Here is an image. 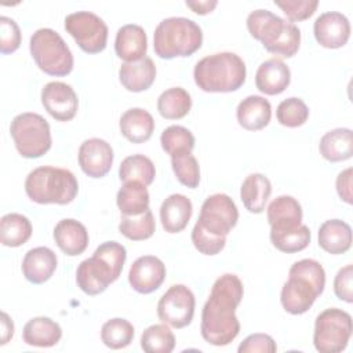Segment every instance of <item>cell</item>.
<instances>
[{
  "label": "cell",
  "mask_w": 353,
  "mask_h": 353,
  "mask_svg": "<svg viewBox=\"0 0 353 353\" xmlns=\"http://www.w3.org/2000/svg\"><path fill=\"white\" fill-rule=\"evenodd\" d=\"M120 132L132 143H143L150 139L154 131L152 114L142 108H131L120 117Z\"/></svg>",
  "instance_id": "obj_25"
},
{
  "label": "cell",
  "mask_w": 353,
  "mask_h": 353,
  "mask_svg": "<svg viewBox=\"0 0 353 353\" xmlns=\"http://www.w3.org/2000/svg\"><path fill=\"white\" fill-rule=\"evenodd\" d=\"M192 243L199 252L204 255H216L225 248L226 237L212 234L205 230L199 222H196L192 230Z\"/></svg>",
  "instance_id": "obj_42"
},
{
  "label": "cell",
  "mask_w": 353,
  "mask_h": 353,
  "mask_svg": "<svg viewBox=\"0 0 353 353\" xmlns=\"http://www.w3.org/2000/svg\"><path fill=\"white\" fill-rule=\"evenodd\" d=\"M319 245L328 254H345L352 247V229L341 219H328L319 228Z\"/></svg>",
  "instance_id": "obj_26"
},
{
  "label": "cell",
  "mask_w": 353,
  "mask_h": 353,
  "mask_svg": "<svg viewBox=\"0 0 353 353\" xmlns=\"http://www.w3.org/2000/svg\"><path fill=\"white\" fill-rule=\"evenodd\" d=\"M127 259L125 247L117 241H105L95 248L91 258L80 262L76 270V283L87 295L102 294L116 281Z\"/></svg>",
  "instance_id": "obj_2"
},
{
  "label": "cell",
  "mask_w": 353,
  "mask_h": 353,
  "mask_svg": "<svg viewBox=\"0 0 353 353\" xmlns=\"http://www.w3.org/2000/svg\"><path fill=\"white\" fill-rule=\"evenodd\" d=\"M277 121L290 128H296L303 125L309 119V108L301 98H287L281 101L276 110Z\"/></svg>",
  "instance_id": "obj_41"
},
{
  "label": "cell",
  "mask_w": 353,
  "mask_h": 353,
  "mask_svg": "<svg viewBox=\"0 0 353 353\" xmlns=\"http://www.w3.org/2000/svg\"><path fill=\"white\" fill-rule=\"evenodd\" d=\"M30 221L18 212H10L0 219V241L6 247H19L32 236Z\"/></svg>",
  "instance_id": "obj_33"
},
{
  "label": "cell",
  "mask_w": 353,
  "mask_h": 353,
  "mask_svg": "<svg viewBox=\"0 0 353 353\" xmlns=\"http://www.w3.org/2000/svg\"><path fill=\"white\" fill-rule=\"evenodd\" d=\"M54 240L63 254L76 256L85 251L90 239L88 232L81 222L72 218H65L55 225Z\"/></svg>",
  "instance_id": "obj_20"
},
{
  "label": "cell",
  "mask_w": 353,
  "mask_h": 353,
  "mask_svg": "<svg viewBox=\"0 0 353 353\" xmlns=\"http://www.w3.org/2000/svg\"><path fill=\"white\" fill-rule=\"evenodd\" d=\"M192 108L190 94L182 87H171L160 94L157 98L159 113L168 120H178L185 117Z\"/></svg>",
  "instance_id": "obj_34"
},
{
  "label": "cell",
  "mask_w": 353,
  "mask_h": 353,
  "mask_svg": "<svg viewBox=\"0 0 353 353\" xmlns=\"http://www.w3.org/2000/svg\"><path fill=\"white\" fill-rule=\"evenodd\" d=\"M352 316L338 307L323 310L314 321L313 343L320 353H339L352 336Z\"/></svg>",
  "instance_id": "obj_8"
},
{
  "label": "cell",
  "mask_w": 353,
  "mask_h": 353,
  "mask_svg": "<svg viewBox=\"0 0 353 353\" xmlns=\"http://www.w3.org/2000/svg\"><path fill=\"white\" fill-rule=\"evenodd\" d=\"M321 294L323 291L307 277L288 272V280L281 288L280 302L285 312L291 314H303Z\"/></svg>",
  "instance_id": "obj_12"
},
{
  "label": "cell",
  "mask_w": 353,
  "mask_h": 353,
  "mask_svg": "<svg viewBox=\"0 0 353 353\" xmlns=\"http://www.w3.org/2000/svg\"><path fill=\"white\" fill-rule=\"evenodd\" d=\"M30 55L40 70L50 76H66L73 69V55L58 32L50 28L37 29L29 43Z\"/></svg>",
  "instance_id": "obj_6"
},
{
  "label": "cell",
  "mask_w": 353,
  "mask_h": 353,
  "mask_svg": "<svg viewBox=\"0 0 353 353\" xmlns=\"http://www.w3.org/2000/svg\"><path fill=\"white\" fill-rule=\"evenodd\" d=\"M239 353H274L277 345L268 334H251L237 347Z\"/></svg>",
  "instance_id": "obj_45"
},
{
  "label": "cell",
  "mask_w": 353,
  "mask_h": 353,
  "mask_svg": "<svg viewBox=\"0 0 353 353\" xmlns=\"http://www.w3.org/2000/svg\"><path fill=\"white\" fill-rule=\"evenodd\" d=\"M156 230V222L150 210L137 216H121L119 223V232L132 241L146 240L153 236Z\"/></svg>",
  "instance_id": "obj_38"
},
{
  "label": "cell",
  "mask_w": 353,
  "mask_h": 353,
  "mask_svg": "<svg viewBox=\"0 0 353 353\" xmlns=\"http://www.w3.org/2000/svg\"><path fill=\"white\" fill-rule=\"evenodd\" d=\"M203 44L201 28L185 17L163 19L153 33V48L163 59L189 57Z\"/></svg>",
  "instance_id": "obj_5"
},
{
  "label": "cell",
  "mask_w": 353,
  "mask_h": 353,
  "mask_svg": "<svg viewBox=\"0 0 353 353\" xmlns=\"http://www.w3.org/2000/svg\"><path fill=\"white\" fill-rule=\"evenodd\" d=\"M336 192L341 200L347 204H352V168H346L336 176Z\"/></svg>",
  "instance_id": "obj_47"
},
{
  "label": "cell",
  "mask_w": 353,
  "mask_h": 353,
  "mask_svg": "<svg viewBox=\"0 0 353 353\" xmlns=\"http://www.w3.org/2000/svg\"><path fill=\"white\" fill-rule=\"evenodd\" d=\"M243 294V283L236 274L225 273L215 280L201 312L200 331L207 343L226 346L239 335L240 321L236 309Z\"/></svg>",
  "instance_id": "obj_1"
},
{
  "label": "cell",
  "mask_w": 353,
  "mask_h": 353,
  "mask_svg": "<svg viewBox=\"0 0 353 353\" xmlns=\"http://www.w3.org/2000/svg\"><path fill=\"white\" fill-rule=\"evenodd\" d=\"M148 37L142 26L128 23L121 26L116 33V55L125 62H135L146 55Z\"/></svg>",
  "instance_id": "obj_21"
},
{
  "label": "cell",
  "mask_w": 353,
  "mask_h": 353,
  "mask_svg": "<svg viewBox=\"0 0 353 353\" xmlns=\"http://www.w3.org/2000/svg\"><path fill=\"white\" fill-rule=\"evenodd\" d=\"M310 229L301 223L296 226H270V241L281 252L294 254L305 250L310 243Z\"/></svg>",
  "instance_id": "obj_30"
},
{
  "label": "cell",
  "mask_w": 353,
  "mask_h": 353,
  "mask_svg": "<svg viewBox=\"0 0 353 353\" xmlns=\"http://www.w3.org/2000/svg\"><path fill=\"white\" fill-rule=\"evenodd\" d=\"M194 306L196 298L192 290L183 284H174L159 299L157 316L174 328H183L192 323Z\"/></svg>",
  "instance_id": "obj_10"
},
{
  "label": "cell",
  "mask_w": 353,
  "mask_h": 353,
  "mask_svg": "<svg viewBox=\"0 0 353 353\" xmlns=\"http://www.w3.org/2000/svg\"><path fill=\"white\" fill-rule=\"evenodd\" d=\"M171 167L176 179L190 189L200 183V167L192 152H182L171 156Z\"/></svg>",
  "instance_id": "obj_40"
},
{
  "label": "cell",
  "mask_w": 353,
  "mask_h": 353,
  "mask_svg": "<svg viewBox=\"0 0 353 353\" xmlns=\"http://www.w3.org/2000/svg\"><path fill=\"white\" fill-rule=\"evenodd\" d=\"M41 103L51 117L58 121H70L79 108L77 94L63 81H50L41 90Z\"/></svg>",
  "instance_id": "obj_13"
},
{
  "label": "cell",
  "mask_w": 353,
  "mask_h": 353,
  "mask_svg": "<svg viewBox=\"0 0 353 353\" xmlns=\"http://www.w3.org/2000/svg\"><path fill=\"white\" fill-rule=\"evenodd\" d=\"M353 265H346L341 268L334 280V292L335 295L347 303L353 302Z\"/></svg>",
  "instance_id": "obj_46"
},
{
  "label": "cell",
  "mask_w": 353,
  "mask_h": 353,
  "mask_svg": "<svg viewBox=\"0 0 353 353\" xmlns=\"http://www.w3.org/2000/svg\"><path fill=\"white\" fill-rule=\"evenodd\" d=\"M141 347L146 353H171L175 347V336L164 324L149 325L141 336Z\"/></svg>",
  "instance_id": "obj_36"
},
{
  "label": "cell",
  "mask_w": 353,
  "mask_h": 353,
  "mask_svg": "<svg viewBox=\"0 0 353 353\" xmlns=\"http://www.w3.org/2000/svg\"><path fill=\"white\" fill-rule=\"evenodd\" d=\"M313 33L321 47L341 48L350 37V22L338 11H327L316 18Z\"/></svg>",
  "instance_id": "obj_16"
},
{
  "label": "cell",
  "mask_w": 353,
  "mask_h": 353,
  "mask_svg": "<svg viewBox=\"0 0 353 353\" xmlns=\"http://www.w3.org/2000/svg\"><path fill=\"white\" fill-rule=\"evenodd\" d=\"M62 336L61 325L50 317H33L30 319L22 331L23 342L29 346L51 347L59 342Z\"/></svg>",
  "instance_id": "obj_27"
},
{
  "label": "cell",
  "mask_w": 353,
  "mask_h": 353,
  "mask_svg": "<svg viewBox=\"0 0 353 353\" xmlns=\"http://www.w3.org/2000/svg\"><path fill=\"white\" fill-rule=\"evenodd\" d=\"M160 143L165 153L174 156L182 152H192L194 148V137L186 127L170 125L161 132Z\"/></svg>",
  "instance_id": "obj_39"
},
{
  "label": "cell",
  "mask_w": 353,
  "mask_h": 353,
  "mask_svg": "<svg viewBox=\"0 0 353 353\" xmlns=\"http://www.w3.org/2000/svg\"><path fill=\"white\" fill-rule=\"evenodd\" d=\"M113 149L101 138L85 139L79 148V165L91 178L105 176L113 164Z\"/></svg>",
  "instance_id": "obj_15"
},
{
  "label": "cell",
  "mask_w": 353,
  "mask_h": 353,
  "mask_svg": "<svg viewBox=\"0 0 353 353\" xmlns=\"http://www.w3.org/2000/svg\"><path fill=\"white\" fill-rule=\"evenodd\" d=\"M65 30L87 54H98L106 48L108 26L91 11L72 12L65 18Z\"/></svg>",
  "instance_id": "obj_9"
},
{
  "label": "cell",
  "mask_w": 353,
  "mask_h": 353,
  "mask_svg": "<svg viewBox=\"0 0 353 353\" xmlns=\"http://www.w3.org/2000/svg\"><path fill=\"white\" fill-rule=\"evenodd\" d=\"M135 330L125 319H110L101 328V339L110 349L127 347L134 339Z\"/></svg>",
  "instance_id": "obj_37"
},
{
  "label": "cell",
  "mask_w": 353,
  "mask_h": 353,
  "mask_svg": "<svg viewBox=\"0 0 353 353\" xmlns=\"http://www.w3.org/2000/svg\"><path fill=\"white\" fill-rule=\"evenodd\" d=\"M10 134L22 157L37 159L46 154L52 145L48 121L32 112L15 116L10 125Z\"/></svg>",
  "instance_id": "obj_7"
},
{
  "label": "cell",
  "mask_w": 353,
  "mask_h": 353,
  "mask_svg": "<svg viewBox=\"0 0 353 353\" xmlns=\"http://www.w3.org/2000/svg\"><path fill=\"white\" fill-rule=\"evenodd\" d=\"M216 4H218V1H215V0H212V1H208V0H205V1H186V6L189 8H192V11L199 14V15H205V14L211 12L216 7Z\"/></svg>",
  "instance_id": "obj_48"
},
{
  "label": "cell",
  "mask_w": 353,
  "mask_h": 353,
  "mask_svg": "<svg viewBox=\"0 0 353 353\" xmlns=\"http://www.w3.org/2000/svg\"><path fill=\"white\" fill-rule=\"evenodd\" d=\"M25 192L28 197L37 204L65 205L76 199L79 183L69 170L43 165L28 174Z\"/></svg>",
  "instance_id": "obj_4"
},
{
  "label": "cell",
  "mask_w": 353,
  "mask_h": 353,
  "mask_svg": "<svg viewBox=\"0 0 353 353\" xmlns=\"http://www.w3.org/2000/svg\"><path fill=\"white\" fill-rule=\"evenodd\" d=\"M21 46V30L17 22L10 17H0V51L11 54Z\"/></svg>",
  "instance_id": "obj_44"
},
{
  "label": "cell",
  "mask_w": 353,
  "mask_h": 353,
  "mask_svg": "<svg viewBox=\"0 0 353 353\" xmlns=\"http://www.w3.org/2000/svg\"><path fill=\"white\" fill-rule=\"evenodd\" d=\"M270 226H296L302 223V207L292 196H279L268 205Z\"/></svg>",
  "instance_id": "obj_32"
},
{
  "label": "cell",
  "mask_w": 353,
  "mask_h": 353,
  "mask_svg": "<svg viewBox=\"0 0 353 353\" xmlns=\"http://www.w3.org/2000/svg\"><path fill=\"white\" fill-rule=\"evenodd\" d=\"M272 193V183L263 174L254 172L245 176L240 188V199L252 214H261Z\"/></svg>",
  "instance_id": "obj_29"
},
{
  "label": "cell",
  "mask_w": 353,
  "mask_h": 353,
  "mask_svg": "<svg viewBox=\"0 0 353 353\" xmlns=\"http://www.w3.org/2000/svg\"><path fill=\"white\" fill-rule=\"evenodd\" d=\"M247 76L244 61L234 52H216L201 58L193 70L196 85L205 92L239 90Z\"/></svg>",
  "instance_id": "obj_3"
},
{
  "label": "cell",
  "mask_w": 353,
  "mask_h": 353,
  "mask_svg": "<svg viewBox=\"0 0 353 353\" xmlns=\"http://www.w3.org/2000/svg\"><path fill=\"white\" fill-rule=\"evenodd\" d=\"M119 79L128 91H145L154 83L156 65L149 57H143L135 62H124L119 69Z\"/></svg>",
  "instance_id": "obj_24"
},
{
  "label": "cell",
  "mask_w": 353,
  "mask_h": 353,
  "mask_svg": "<svg viewBox=\"0 0 353 353\" xmlns=\"http://www.w3.org/2000/svg\"><path fill=\"white\" fill-rule=\"evenodd\" d=\"M165 279V266L161 259L154 255H143L137 258L128 272L130 285L139 294H150L156 291Z\"/></svg>",
  "instance_id": "obj_17"
},
{
  "label": "cell",
  "mask_w": 353,
  "mask_h": 353,
  "mask_svg": "<svg viewBox=\"0 0 353 353\" xmlns=\"http://www.w3.org/2000/svg\"><path fill=\"white\" fill-rule=\"evenodd\" d=\"M193 214V205L190 199L185 194H170L160 207V221L163 229L168 233L182 232Z\"/></svg>",
  "instance_id": "obj_22"
},
{
  "label": "cell",
  "mask_w": 353,
  "mask_h": 353,
  "mask_svg": "<svg viewBox=\"0 0 353 353\" xmlns=\"http://www.w3.org/2000/svg\"><path fill=\"white\" fill-rule=\"evenodd\" d=\"M274 4L279 8H281V11L287 15V18L291 22H296V21H305L310 18L319 6V1L317 0H284V1L276 0Z\"/></svg>",
  "instance_id": "obj_43"
},
{
  "label": "cell",
  "mask_w": 353,
  "mask_h": 353,
  "mask_svg": "<svg viewBox=\"0 0 353 353\" xmlns=\"http://www.w3.org/2000/svg\"><path fill=\"white\" fill-rule=\"evenodd\" d=\"M291 21L283 19L269 10H255L247 17L250 34L259 40L266 51L272 52L280 37L285 33Z\"/></svg>",
  "instance_id": "obj_14"
},
{
  "label": "cell",
  "mask_w": 353,
  "mask_h": 353,
  "mask_svg": "<svg viewBox=\"0 0 353 353\" xmlns=\"http://www.w3.org/2000/svg\"><path fill=\"white\" fill-rule=\"evenodd\" d=\"M320 154L331 161H345L353 154V132L350 128H335L325 132L319 143Z\"/></svg>",
  "instance_id": "obj_28"
},
{
  "label": "cell",
  "mask_w": 353,
  "mask_h": 353,
  "mask_svg": "<svg viewBox=\"0 0 353 353\" xmlns=\"http://www.w3.org/2000/svg\"><path fill=\"white\" fill-rule=\"evenodd\" d=\"M156 176L153 161L143 154H132L125 157L119 167V178L123 182L138 181L149 186Z\"/></svg>",
  "instance_id": "obj_35"
},
{
  "label": "cell",
  "mask_w": 353,
  "mask_h": 353,
  "mask_svg": "<svg viewBox=\"0 0 353 353\" xmlns=\"http://www.w3.org/2000/svg\"><path fill=\"white\" fill-rule=\"evenodd\" d=\"M290 68L279 58L266 59L259 65L255 73V85L266 95L281 94L290 85Z\"/></svg>",
  "instance_id": "obj_18"
},
{
  "label": "cell",
  "mask_w": 353,
  "mask_h": 353,
  "mask_svg": "<svg viewBox=\"0 0 353 353\" xmlns=\"http://www.w3.org/2000/svg\"><path fill=\"white\" fill-rule=\"evenodd\" d=\"M149 192L146 185L138 181L124 182L117 192L116 203L120 212L125 216H137L149 210Z\"/></svg>",
  "instance_id": "obj_31"
},
{
  "label": "cell",
  "mask_w": 353,
  "mask_h": 353,
  "mask_svg": "<svg viewBox=\"0 0 353 353\" xmlns=\"http://www.w3.org/2000/svg\"><path fill=\"white\" fill-rule=\"evenodd\" d=\"M236 116L243 128L248 131H259L269 124L272 119V106L263 97L250 95L237 105Z\"/></svg>",
  "instance_id": "obj_23"
},
{
  "label": "cell",
  "mask_w": 353,
  "mask_h": 353,
  "mask_svg": "<svg viewBox=\"0 0 353 353\" xmlns=\"http://www.w3.org/2000/svg\"><path fill=\"white\" fill-rule=\"evenodd\" d=\"M57 255L48 247L29 250L22 261V273L33 284H43L51 279L57 269Z\"/></svg>",
  "instance_id": "obj_19"
},
{
  "label": "cell",
  "mask_w": 353,
  "mask_h": 353,
  "mask_svg": "<svg viewBox=\"0 0 353 353\" xmlns=\"http://www.w3.org/2000/svg\"><path fill=\"white\" fill-rule=\"evenodd\" d=\"M239 221V210L234 201L225 193L208 196L200 210L197 222L210 233L228 236Z\"/></svg>",
  "instance_id": "obj_11"
},
{
  "label": "cell",
  "mask_w": 353,
  "mask_h": 353,
  "mask_svg": "<svg viewBox=\"0 0 353 353\" xmlns=\"http://www.w3.org/2000/svg\"><path fill=\"white\" fill-rule=\"evenodd\" d=\"M14 335V323L10 316L3 312L1 313V345H6Z\"/></svg>",
  "instance_id": "obj_49"
}]
</instances>
